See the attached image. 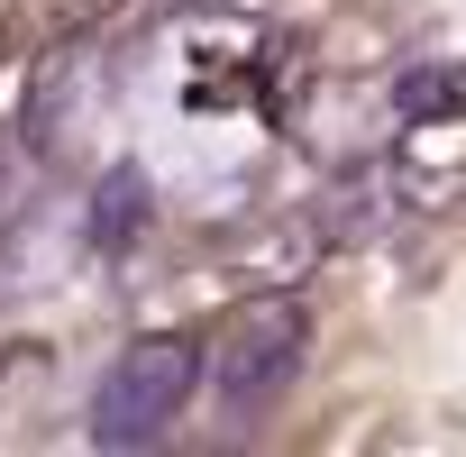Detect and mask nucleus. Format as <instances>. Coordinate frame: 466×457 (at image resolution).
Returning <instances> with one entry per match:
<instances>
[{
    "mask_svg": "<svg viewBox=\"0 0 466 457\" xmlns=\"http://www.w3.org/2000/svg\"><path fill=\"white\" fill-rule=\"evenodd\" d=\"M192 384H201V348H192V339L156 330V339L119 348V357L101 366V384H92V439H101V448H156V439L183 421Z\"/></svg>",
    "mask_w": 466,
    "mask_h": 457,
    "instance_id": "f257e3e1",
    "label": "nucleus"
},
{
    "mask_svg": "<svg viewBox=\"0 0 466 457\" xmlns=\"http://www.w3.org/2000/svg\"><path fill=\"white\" fill-rule=\"evenodd\" d=\"M302 357H311V311L293 293H257L238 320L219 330V348H210V402L228 421H257V411L284 402V384L302 375Z\"/></svg>",
    "mask_w": 466,
    "mask_h": 457,
    "instance_id": "f03ea898",
    "label": "nucleus"
},
{
    "mask_svg": "<svg viewBox=\"0 0 466 457\" xmlns=\"http://www.w3.org/2000/svg\"><path fill=\"white\" fill-rule=\"evenodd\" d=\"M320 257H329V228L320 210H302V219H266L257 239H238L219 257V275H238L248 293H293L302 275H320Z\"/></svg>",
    "mask_w": 466,
    "mask_h": 457,
    "instance_id": "7ed1b4c3",
    "label": "nucleus"
},
{
    "mask_svg": "<svg viewBox=\"0 0 466 457\" xmlns=\"http://www.w3.org/2000/svg\"><path fill=\"white\" fill-rule=\"evenodd\" d=\"M393 174H402L411 192H439V183H457V174H466V101H457V110H420V119H402Z\"/></svg>",
    "mask_w": 466,
    "mask_h": 457,
    "instance_id": "20e7f679",
    "label": "nucleus"
},
{
    "mask_svg": "<svg viewBox=\"0 0 466 457\" xmlns=\"http://www.w3.org/2000/svg\"><path fill=\"white\" fill-rule=\"evenodd\" d=\"M393 183H402L393 165H357V174H339V183H329V201H320V228H329V248H357V239H366V228L393 210V201H384Z\"/></svg>",
    "mask_w": 466,
    "mask_h": 457,
    "instance_id": "39448f33",
    "label": "nucleus"
},
{
    "mask_svg": "<svg viewBox=\"0 0 466 457\" xmlns=\"http://www.w3.org/2000/svg\"><path fill=\"white\" fill-rule=\"evenodd\" d=\"M137 219H147V183H137V174L119 165V174H110V183L92 192V210H83V228H92V239H101V248H119V239H128V228H137Z\"/></svg>",
    "mask_w": 466,
    "mask_h": 457,
    "instance_id": "423d86ee",
    "label": "nucleus"
},
{
    "mask_svg": "<svg viewBox=\"0 0 466 457\" xmlns=\"http://www.w3.org/2000/svg\"><path fill=\"white\" fill-rule=\"evenodd\" d=\"M448 101H466V74H448Z\"/></svg>",
    "mask_w": 466,
    "mask_h": 457,
    "instance_id": "0eeeda50",
    "label": "nucleus"
}]
</instances>
